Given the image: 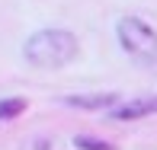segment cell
I'll list each match as a JSON object with an SVG mask.
<instances>
[{"label":"cell","mask_w":157,"mask_h":150,"mask_svg":"<svg viewBox=\"0 0 157 150\" xmlns=\"http://www.w3.org/2000/svg\"><path fill=\"white\" fill-rule=\"evenodd\" d=\"M116 32H119L122 48L132 54V58L147 61V64L157 61V32L144 23V19H138V16H125V19H119Z\"/></svg>","instance_id":"cell-2"},{"label":"cell","mask_w":157,"mask_h":150,"mask_svg":"<svg viewBox=\"0 0 157 150\" xmlns=\"http://www.w3.org/2000/svg\"><path fill=\"white\" fill-rule=\"evenodd\" d=\"M157 112V96H144V99H128V102H116L109 109V118L116 121H138Z\"/></svg>","instance_id":"cell-3"},{"label":"cell","mask_w":157,"mask_h":150,"mask_svg":"<svg viewBox=\"0 0 157 150\" xmlns=\"http://www.w3.org/2000/svg\"><path fill=\"white\" fill-rule=\"evenodd\" d=\"M74 147H77V150H116L109 141L90 137V134H80V137H74Z\"/></svg>","instance_id":"cell-6"},{"label":"cell","mask_w":157,"mask_h":150,"mask_svg":"<svg viewBox=\"0 0 157 150\" xmlns=\"http://www.w3.org/2000/svg\"><path fill=\"white\" fill-rule=\"evenodd\" d=\"M26 112V99H0V121L16 118Z\"/></svg>","instance_id":"cell-5"},{"label":"cell","mask_w":157,"mask_h":150,"mask_svg":"<svg viewBox=\"0 0 157 150\" xmlns=\"http://www.w3.org/2000/svg\"><path fill=\"white\" fill-rule=\"evenodd\" d=\"M64 102L71 109H106V105L119 102V96L116 93H93V96H67Z\"/></svg>","instance_id":"cell-4"},{"label":"cell","mask_w":157,"mask_h":150,"mask_svg":"<svg viewBox=\"0 0 157 150\" xmlns=\"http://www.w3.org/2000/svg\"><path fill=\"white\" fill-rule=\"evenodd\" d=\"M80 54V42L74 32L67 29H42L32 32L23 45V58L32 67H45V70H58L64 64H71Z\"/></svg>","instance_id":"cell-1"}]
</instances>
